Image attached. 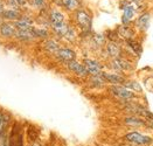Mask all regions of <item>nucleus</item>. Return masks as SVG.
<instances>
[{
  "instance_id": "nucleus-1",
  "label": "nucleus",
  "mask_w": 153,
  "mask_h": 146,
  "mask_svg": "<svg viewBox=\"0 0 153 146\" xmlns=\"http://www.w3.org/2000/svg\"><path fill=\"white\" fill-rule=\"evenodd\" d=\"M110 91L116 95L117 97L119 98H123V99H131L134 97V93H132L130 89L125 88V87H122V85H112L110 88Z\"/></svg>"
},
{
  "instance_id": "nucleus-2",
  "label": "nucleus",
  "mask_w": 153,
  "mask_h": 146,
  "mask_svg": "<svg viewBox=\"0 0 153 146\" xmlns=\"http://www.w3.org/2000/svg\"><path fill=\"white\" fill-rule=\"evenodd\" d=\"M76 20L78 22V25L82 27L84 30H90L91 27V18L90 15L85 11L79 10L76 12Z\"/></svg>"
},
{
  "instance_id": "nucleus-3",
  "label": "nucleus",
  "mask_w": 153,
  "mask_h": 146,
  "mask_svg": "<svg viewBox=\"0 0 153 146\" xmlns=\"http://www.w3.org/2000/svg\"><path fill=\"white\" fill-rule=\"evenodd\" d=\"M126 139L131 143H134V144H138V145H146V144H150L152 142V139L150 137H146V136H143L138 132H131L126 136Z\"/></svg>"
},
{
  "instance_id": "nucleus-4",
  "label": "nucleus",
  "mask_w": 153,
  "mask_h": 146,
  "mask_svg": "<svg viewBox=\"0 0 153 146\" xmlns=\"http://www.w3.org/2000/svg\"><path fill=\"white\" fill-rule=\"evenodd\" d=\"M84 67L87 68L88 74H91L92 76H97L102 74V66L94 60H85L84 61Z\"/></svg>"
},
{
  "instance_id": "nucleus-5",
  "label": "nucleus",
  "mask_w": 153,
  "mask_h": 146,
  "mask_svg": "<svg viewBox=\"0 0 153 146\" xmlns=\"http://www.w3.org/2000/svg\"><path fill=\"white\" fill-rule=\"evenodd\" d=\"M57 56L60 60H62L64 62H71V61H75V57H76V54L74 50L69 49V48H62L57 52Z\"/></svg>"
},
{
  "instance_id": "nucleus-6",
  "label": "nucleus",
  "mask_w": 153,
  "mask_h": 146,
  "mask_svg": "<svg viewBox=\"0 0 153 146\" xmlns=\"http://www.w3.org/2000/svg\"><path fill=\"white\" fill-rule=\"evenodd\" d=\"M68 68H69V70H71L73 73H75L76 75H79V76H87L88 75L87 68L84 67V64H81L76 61L68 62Z\"/></svg>"
},
{
  "instance_id": "nucleus-7",
  "label": "nucleus",
  "mask_w": 153,
  "mask_h": 146,
  "mask_svg": "<svg viewBox=\"0 0 153 146\" xmlns=\"http://www.w3.org/2000/svg\"><path fill=\"white\" fill-rule=\"evenodd\" d=\"M101 76L105 80V82H110V83H114V84H123V83H125V79L123 76H120V75H117V74L102 73Z\"/></svg>"
},
{
  "instance_id": "nucleus-8",
  "label": "nucleus",
  "mask_w": 153,
  "mask_h": 146,
  "mask_svg": "<svg viewBox=\"0 0 153 146\" xmlns=\"http://www.w3.org/2000/svg\"><path fill=\"white\" fill-rule=\"evenodd\" d=\"M10 146H24L22 143V134L20 132V130L18 127H15L13 130L11 134V139H10Z\"/></svg>"
},
{
  "instance_id": "nucleus-9",
  "label": "nucleus",
  "mask_w": 153,
  "mask_h": 146,
  "mask_svg": "<svg viewBox=\"0 0 153 146\" xmlns=\"http://www.w3.org/2000/svg\"><path fill=\"white\" fill-rule=\"evenodd\" d=\"M0 35L4 38H11L16 35V29L10 24H1L0 26Z\"/></svg>"
},
{
  "instance_id": "nucleus-10",
  "label": "nucleus",
  "mask_w": 153,
  "mask_h": 146,
  "mask_svg": "<svg viewBox=\"0 0 153 146\" xmlns=\"http://www.w3.org/2000/svg\"><path fill=\"white\" fill-rule=\"evenodd\" d=\"M137 26L139 27L140 30H147L150 26V14L147 12L143 13L137 20Z\"/></svg>"
},
{
  "instance_id": "nucleus-11",
  "label": "nucleus",
  "mask_w": 153,
  "mask_h": 146,
  "mask_svg": "<svg viewBox=\"0 0 153 146\" xmlns=\"http://www.w3.org/2000/svg\"><path fill=\"white\" fill-rule=\"evenodd\" d=\"M117 34H118V36L124 38L125 40H130V39H132V36L134 35V32H133L128 26H124V25H123V26L118 27Z\"/></svg>"
},
{
  "instance_id": "nucleus-12",
  "label": "nucleus",
  "mask_w": 153,
  "mask_h": 146,
  "mask_svg": "<svg viewBox=\"0 0 153 146\" xmlns=\"http://www.w3.org/2000/svg\"><path fill=\"white\" fill-rule=\"evenodd\" d=\"M112 66H114V68H115L116 70H130L132 68L128 61L124 60V59H120V57L114 60Z\"/></svg>"
},
{
  "instance_id": "nucleus-13",
  "label": "nucleus",
  "mask_w": 153,
  "mask_h": 146,
  "mask_svg": "<svg viewBox=\"0 0 153 146\" xmlns=\"http://www.w3.org/2000/svg\"><path fill=\"white\" fill-rule=\"evenodd\" d=\"M106 52H108V54H109L111 57L118 59L119 55H120V47H119L117 43L111 41V42H109L108 46H106Z\"/></svg>"
},
{
  "instance_id": "nucleus-14",
  "label": "nucleus",
  "mask_w": 153,
  "mask_h": 146,
  "mask_svg": "<svg viewBox=\"0 0 153 146\" xmlns=\"http://www.w3.org/2000/svg\"><path fill=\"white\" fill-rule=\"evenodd\" d=\"M49 21L51 25H57V24H62L64 22V15L61 12L53 10L49 13Z\"/></svg>"
},
{
  "instance_id": "nucleus-15",
  "label": "nucleus",
  "mask_w": 153,
  "mask_h": 146,
  "mask_svg": "<svg viewBox=\"0 0 153 146\" xmlns=\"http://www.w3.org/2000/svg\"><path fill=\"white\" fill-rule=\"evenodd\" d=\"M1 18L2 19H6V20H19L21 18V14L19 13V11H15V10H6L4 11L1 14Z\"/></svg>"
},
{
  "instance_id": "nucleus-16",
  "label": "nucleus",
  "mask_w": 153,
  "mask_h": 146,
  "mask_svg": "<svg viewBox=\"0 0 153 146\" xmlns=\"http://www.w3.org/2000/svg\"><path fill=\"white\" fill-rule=\"evenodd\" d=\"M15 36L19 38L20 40H25V41L32 40L33 38H35L34 36V33H33V27L30 29H28V30H18Z\"/></svg>"
},
{
  "instance_id": "nucleus-17",
  "label": "nucleus",
  "mask_w": 153,
  "mask_h": 146,
  "mask_svg": "<svg viewBox=\"0 0 153 146\" xmlns=\"http://www.w3.org/2000/svg\"><path fill=\"white\" fill-rule=\"evenodd\" d=\"M51 27H53L54 32H55L56 34H59L60 36H65V34H67V32H68V28H69L64 22L57 24V25H51Z\"/></svg>"
},
{
  "instance_id": "nucleus-18",
  "label": "nucleus",
  "mask_w": 153,
  "mask_h": 146,
  "mask_svg": "<svg viewBox=\"0 0 153 146\" xmlns=\"http://www.w3.org/2000/svg\"><path fill=\"white\" fill-rule=\"evenodd\" d=\"M13 26H14L15 29H18V30H28V29L32 28V25H29L28 22H26L25 20H22L21 18L19 20H15L14 24H13Z\"/></svg>"
},
{
  "instance_id": "nucleus-19",
  "label": "nucleus",
  "mask_w": 153,
  "mask_h": 146,
  "mask_svg": "<svg viewBox=\"0 0 153 146\" xmlns=\"http://www.w3.org/2000/svg\"><path fill=\"white\" fill-rule=\"evenodd\" d=\"M62 6L69 11H75L79 7L78 0H62Z\"/></svg>"
},
{
  "instance_id": "nucleus-20",
  "label": "nucleus",
  "mask_w": 153,
  "mask_h": 146,
  "mask_svg": "<svg viewBox=\"0 0 153 146\" xmlns=\"http://www.w3.org/2000/svg\"><path fill=\"white\" fill-rule=\"evenodd\" d=\"M45 47L46 49L49 52V53H57L60 50V47H59V43L54 40H47L45 43Z\"/></svg>"
},
{
  "instance_id": "nucleus-21",
  "label": "nucleus",
  "mask_w": 153,
  "mask_h": 146,
  "mask_svg": "<svg viewBox=\"0 0 153 146\" xmlns=\"http://www.w3.org/2000/svg\"><path fill=\"white\" fill-rule=\"evenodd\" d=\"M124 87L128 88V89H130L131 91H132V90H133V91H138V93H141V91H143L141 85L138 83V82H136V81H128V82H125V83H124Z\"/></svg>"
},
{
  "instance_id": "nucleus-22",
  "label": "nucleus",
  "mask_w": 153,
  "mask_h": 146,
  "mask_svg": "<svg viewBox=\"0 0 153 146\" xmlns=\"http://www.w3.org/2000/svg\"><path fill=\"white\" fill-rule=\"evenodd\" d=\"M125 123L128 125H130V126H141V125L145 124L141 119L134 118V117H128V118H125Z\"/></svg>"
},
{
  "instance_id": "nucleus-23",
  "label": "nucleus",
  "mask_w": 153,
  "mask_h": 146,
  "mask_svg": "<svg viewBox=\"0 0 153 146\" xmlns=\"http://www.w3.org/2000/svg\"><path fill=\"white\" fill-rule=\"evenodd\" d=\"M33 33L35 38H47L48 32L46 29H40V28H33Z\"/></svg>"
},
{
  "instance_id": "nucleus-24",
  "label": "nucleus",
  "mask_w": 153,
  "mask_h": 146,
  "mask_svg": "<svg viewBox=\"0 0 153 146\" xmlns=\"http://www.w3.org/2000/svg\"><path fill=\"white\" fill-rule=\"evenodd\" d=\"M92 41H94L95 44L102 46L103 43H104V41H105V38H104L103 34H95V35L92 36Z\"/></svg>"
},
{
  "instance_id": "nucleus-25",
  "label": "nucleus",
  "mask_w": 153,
  "mask_h": 146,
  "mask_svg": "<svg viewBox=\"0 0 153 146\" xmlns=\"http://www.w3.org/2000/svg\"><path fill=\"white\" fill-rule=\"evenodd\" d=\"M128 42V47H131L136 53H140V46H139V43L138 42H136V41H133L132 39H130V40H126Z\"/></svg>"
},
{
  "instance_id": "nucleus-26",
  "label": "nucleus",
  "mask_w": 153,
  "mask_h": 146,
  "mask_svg": "<svg viewBox=\"0 0 153 146\" xmlns=\"http://www.w3.org/2000/svg\"><path fill=\"white\" fill-rule=\"evenodd\" d=\"M32 4L36 8H43L45 5H46V0H32Z\"/></svg>"
},
{
  "instance_id": "nucleus-27",
  "label": "nucleus",
  "mask_w": 153,
  "mask_h": 146,
  "mask_svg": "<svg viewBox=\"0 0 153 146\" xmlns=\"http://www.w3.org/2000/svg\"><path fill=\"white\" fill-rule=\"evenodd\" d=\"M7 120H5V116H4V113H1L0 112V134L2 133V130H4V126H6V124H7Z\"/></svg>"
},
{
  "instance_id": "nucleus-28",
  "label": "nucleus",
  "mask_w": 153,
  "mask_h": 146,
  "mask_svg": "<svg viewBox=\"0 0 153 146\" xmlns=\"http://www.w3.org/2000/svg\"><path fill=\"white\" fill-rule=\"evenodd\" d=\"M7 4H8L10 7H12L13 10H15V11L19 10V6H18V4L15 2V0H7Z\"/></svg>"
},
{
  "instance_id": "nucleus-29",
  "label": "nucleus",
  "mask_w": 153,
  "mask_h": 146,
  "mask_svg": "<svg viewBox=\"0 0 153 146\" xmlns=\"http://www.w3.org/2000/svg\"><path fill=\"white\" fill-rule=\"evenodd\" d=\"M15 2L18 4L19 7H21V6H25L26 4H27V0H15Z\"/></svg>"
},
{
  "instance_id": "nucleus-30",
  "label": "nucleus",
  "mask_w": 153,
  "mask_h": 146,
  "mask_svg": "<svg viewBox=\"0 0 153 146\" xmlns=\"http://www.w3.org/2000/svg\"><path fill=\"white\" fill-rule=\"evenodd\" d=\"M128 1H131V2H134V4H141L143 2V0H128Z\"/></svg>"
},
{
  "instance_id": "nucleus-31",
  "label": "nucleus",
  "mask_w": 153,
  "mask_h": 146,
  "mask_svg": "<svg viewBox=\"0 0 153 146\" xmlns=\"http://www.w3.org/2000/svg\"><path fill=\"white\" fill-rule=\"evenodd\" d=\"M5 10H4V7H2V5H0V15L2 14V12H4Z\"/></svg>"
},
{
  "instance_id": "nucleus-32",
  "label": "nucleus",
  "mask_w": 153,
  "mask_h": 146,
  "mask_svg": "<svg viewBox=\"0 0 153 146\" xmlns=\"http://www.w3.org/2000/svg\"><path fill=\"white\" fill-rule=\"evenodd\" d=\"M32 146H40V145H39V144H36V143H34V144H33Z\"/></svg>"
}]
</instances>
